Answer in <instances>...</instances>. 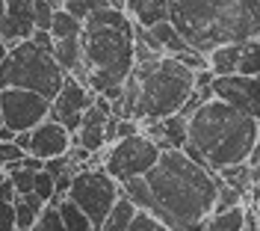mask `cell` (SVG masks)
I'll use <instances>...</instances> for the list:
<instances>
[{
    "instance_id": "6da1fadb",
    "label": "cell",
    "mask_w": 260,
    "mask_h": 231,
    "mask_svg": "<svg viewBox=\"0 0 260 231\" xmlns=\"http://www.w3.org/2000/svg\"><path fill=\"white\" fill-rule=\"evenodd\" d=\"M145 181L151 190L148 214L160 216L175 231H204L222 187L219 172L192 160L183 149H166Z\"/></svg>"
},
{
    "instance_id": "7a4b0ae2",
    "label": "cell",
    "mask_w": 260,
    "mask_h": 231,
    "mask_svg": "<svg viewBox=\"0 0 260 231\" xmlns=\"http://www.w3.org/2000/svg\"><path fill=\"white\" fill-rule=\"evenodd\" d=\"M260 139V122L237 110L222 98L207 101L189 119V146L186 154L198 163L219 172L222 166L245 163Z\"/></svg>"
},
{
    "instance_id": "3957f363",
    "label": "cell",
    "mask_w": 260,
    "mask_h": 231,
    "mask_svg": "<svg viewBox=\"0 0 260 231\" xmlns=\"http://www.w3.org/2000/svg\"><path fill=\"white\" fill-rule=\"evenodd\" d=\"M83 60L89 71V89L107 92L124 86L136 68V21L115 6H104L83 24Z\"/></svg>"
},
{
    "instance_id": "277c9868",
    "label": "cell",
    "mask_w": 260,
    "mask_h": 231,
    "mask_svg": "<svg viewBox=\"0 0 260 231\" xmlns=\"http://www.w3.org/2000/svg\"><path fill=\"white\" fill-rule=\"evenodd\" d=\"M195 92V71L178 56H160L133 68L124 83V98L115 104L118 119H169L180 113Z\"/></svg>"
},
{
    "instance_id": "5b68a950",
    "label": "cell",
    "mask_w": 260,
    "mask_h": 231,
    "mask_svg": "<svg viewBox=\"0 0 260 231\" xmlns=\"http://www.w3.org/2000/svg\"><path fill=\"white\" fill-rule=\"evenodd\" d=\"M65 68L56 63L50 50L39 48L32 39L12 45L9 56L0 66V89L18 86V89H32L45 98H56L65 83Z\"/></svg>"
},
{
    "instance_id": "8992f818",
    "label": "cell",
    "mask_w": 260,
    "mask_h": 231,
    "mask_svg": "<svg viewBox=\"0 0 260 231\" xmlns=\"http://www.w3.org/2000/svg\"><path fill=\"white\" fill-rule=\"evenodd\" d=\"M121 196H124L121 184L115 181L104 166H101V169H95V166L80 169V172L74 175L71 193H68V198H71V201H77L83 211L89 214V219L95 222L98 231L104 228L107 216L113 214V208L118 205V198H121Z\"/></svg>"
},
{
    "instance_id": "52a82bcc",
    "label": "cell",
    "mask_w": 260,
    "mask_h": 231,
    "mask_svg": "<svg viewBox=\"0 0 260 231\" xmlns=\"http://www.w3.org/2000/svg\"><path fill=\"white\" fill-rule=\"evenodd\" d=\"M162 149L145 136V133H136V136H121L118 142L107 146V160L104 169L113 175L118 184H127L133 178H145L154 166L160 163Z\"/></svg>"
},
{
    "instance_id": "ba28073f",
    "label": "cell",
    "mask_w": 260,
    "mask_h": 231,
    "mask_svg": "<svg viewBox=\"0 0 260 231\" xmlns=\"http://www.w3.org/2000/svg\"><path fill=\"white\" fill-rule=\"evenodd\" d=\"M0 107H3V125H9L15 133L32 131L45 119H50V98L32 89H18V86L0 89Z\"/></svg>"
},
{
    "instance_id": "9c48e42d",
    "label": "cell",
    "mask_w": 260,
    "mask_h": 231,
    "mask_svg": "<svg viewBox=\"0 0 260 231\" xmlns=\"http://www.w3.org/2000/svg\"><path fill=\"white\" fill-rule=\"evenodd\" d=\"M92 104H95V92L83 80H77L74 74H68L62 89H59V95L50 101V115L56 122H62L71 133H77L83 125V115H86V110Z\"/></svg>"
},
{
    "instance_id": "30bf717a",
    "label": "cell",
    "mask_w": 260,
    "mask_h": 231,
    "mask_svg": "<svg viewBox=\"0 0 260 231\" xmlns=\"http://www.w3.org/2000/svg\"><path fill=\"white\" fill-rule=\"evenodd\" d=\"M216 98L234 104L237 110L248 113L251 119L260 122V74H228L216 77L213 83Z\"/></svg>"
},
{
    "instance_id": "8fae6325",
    "label": "cell",
    "mask_w": 260,
    "mask_h": 231,
    "mask_svg": "<svg viewBox=\"0 0 260 231\" xmlns=\"http://www.w3.org/2000/svg\"><path fill=\"white\" fill-rule=\"evenodd\" d=\"M74 146V133L65 128L62 122H56L53 115L45 119L39 128H32V146L30 154L42 157V160H50V157H62L68 154Z\"/></svg>"
},
{
    "instance_id": "7c38bea8",
    "label": "cell",
    "mask_w": 260,
    "mask_h": 231,
    "mask_svg": "<svg viewBox=\"0 0 260 231\" xmlns=\"http://www.w3.org/2000/svg\"><path fill=\"white\" fill-rule=\"evenodd\" d=\"M6 9H3V21H0V36L18 45V42H27L36 33V0H3Z\"/></svg>"
},
{
    "instance_id": "4fadbf2b",
    "label": "cell",
    "mask_w": 260,
    "mask_h": 231,
    "mask_svg": "<svg viewBox=\"0 0 260 231\" xmlns=\"http://www.w3.org/2000/svg\"><path fill=\"white\" fill-rule=\"evenodd\" d=\"M107 122H110V115L104 113L101 107H89L86 115H83V125L80 131L74 133V146H86V149L92 151H104L110 142H107Z\"/></svg>"
},
{
    "instance_id": "5bb4252c",
    "label": "cell",
    "mask_w": 260,
    "mask_h": 231,
    "mask_svg": "<svg viewBox=\"0 0 260 231\" xmlns=\"http://www.w3.org/2000/svg\"><path fill=\"white\" fill-rule=\"evenodd\" d=\"M243 45L245 42H225V45H216V48L207 53L210 68L216 71V77H228V74H237V71H240Z\"/></svg>"
},
{
    "instance_id": "9a60e30c",
    "label": "cell",
    "mask_w": 260,
    "mask_h": 231,
    "mask_svg": "<svg viewBox=\"0 0 260 231\" xmlns=\"http://www.w3.org/2000/svg\"><path fill=\"white\" fill-rule=\"evenodd\" d=\"M124 3H127V15L142 27H154L157 21L169 18V0H124Z\"/></svg>"
},
{
    "instance_id": "2e32d148",
    "label": "cell",
    "mask_w": 260,
    "mask_h": 231,
    "mask_svg": "<svg viewBox=\"0 0 260 231\" xmlns=\"http://www.w3.org/2000/svg\"><path fill=\"white\" fill-rule=\"evenodd\" d=\"M151 33L157 36V42L162 45V50H166L169 56H178V53H183V50L192 48V45L180 36V30L169 21V18H166V21H157V24L151 27Z\"/></svg>"
},
{
    "instance_id": "e0dca14e",
    "label": "cell",
    "mask_w": 260,
    "mask_h": 231,
    "mask_svg": "<svg viewBox=\"0 0 260 231\" xmlns=\"http://www.w3.org/2000/svg\"><path fill=\"white\" fill-rule=\"evenodd\" d=\"M160 122L162 133H166V149H186L189 146V119L183 113H175L169 119H160Z\"/></svg>"
},
{
    "instance_id": "ac0fdd59",
    "label": "cell",
    "mask_w": 260,
    "mask_h": 231,
    "mask_svg": "<svg viewBox=\"0 0 260 231\" xmlns=\"http://www.w3.org/2000/svg\"><path fill=\"white\" fill-rule=\"evenodd\" d=\"M59 216H62L65 231H98L95 222L89 219V214L83 211L77 201H71V198H62L59 201Z\"/></svg>"
},
{
    "instance_id": "d6986e66",
    "label": "cell",
    "mask_w": 260,
    "mask_h": 231,
    "mask_svg": "<svg viewBox=\"0 0 260 231\" xmlns=\"http://www.w3.org/2000/svg\"><path fill=\"white\" fill-rule=\"evenodd\" d=\"M136 214H139V208H136L127 196H121L118 198V205L113 208V214L107 216V222H104V228L101 231H130Z\"/></svg>"
},
{
    "instance_id": "ffe728a7",
    "label": "cell",
    "mask_w": 260,
    "mask_h": 231,
    "mask_svg": "<svg viewBox=\"0 0 260 231\" xmlns=\"http://www.w3.org/2000/svg\"><path fill=\"white\" fill-rule=\"evenodd\" d=\"M245 225V205L231 208V211H219L207 219L204 231H243Z\"/></svg>"
},
{
    "instance_id": "44dd1931",
    "label": "cell",
    "mask_w": 260,
    "mask_h": 231,
    "mask_svg": "<svg viewBox=\"0 0 260 231\" xmlns=\"http://www.w3.org/2000/svg\"><path fill=\"white\" fill-rule=\"evenodd\" d=\"M50 33H53V39L83 36V21H80V18H74L68 9L56 6V15H53V24H50Z\"/></svg>"
},
{
    "instance_id": "7402d4cb",
    "label": "cell",
    "mask_w": 260,
    "mask_h": 231,
    "mask_svg": "<svg viewBox=\"0 0 260 231\" xmlns=\"http://www.w3.org/2000/svg\"><path fill=\"white\" fill-rule=\"evenodd\" d=\"M219 178L225 184H231V187H237L240 193H245L248 196V190H251V163L245 160V163H234V166H222L219 169Z\"/></svg>"
},
{
    "instance_id": "603a6c76",
    "label": "cell",
    "mask_w": 260,
    "mask_h": 231,
    "mask_svg": "<svg viewBox=\"0 0 260 231\" xmlns=\"http://www.w3.org/2000/svg\"><path fill=\"white\" fill-rule=\"evenodd\" d=\"M6 175L12 178L18 196L32 193V187H36V169H27V166H21V163H12V166H6Z\"/></svg>"
},
{
    "instance_id": "cb8c5ba5",
    "label": "cell",
    "mask_w": 260,
    "mask_h": 231,
    "mask_svg": "<svg viewBox=\"0 0 260 231\" xmlns=\"http://www.w3.org/2000/svg\"><path fill=\"white\" fill-rule=\"evenodd\" d=\"M237 74H260V39H251L243 45V60Z\"/></svg>"
},
{
    "instance_id": "d4e9b609",
    "label": "cell",
    "mask_w": 260,
    "mask_h": 231,
    "mask_svg": "<svg viewBox=\"0 0 260 231\" xmlns=\"http://www.w3.org/2000/svg\"><path fill=\"white\" fill-rule=\"evenodd\" d=\"M39 219H42V211H39V208H32L30 201L18 198V201H15V222H18V228L32 231L36 225H39Z\"/></svg>"
},
{
    "instance_id": "484cf974",
    "label": "cell",
    "mask_w": 260,
    "mask_h": 231,
    "mask_svg": "<svg viewBox=\"0 0 260 231\" xmlns=\"http://www.w3.org/2000/svg\"><path fill=\"white\" fill-rule=\"evenodd\" d=\"M245 205V193H240L237 187H231V184L222 181L219 187V198H216V211L213 214H219V211H231V208H240Z\"/></svg>"
},
{
    "instance_id": "4316f807",
    "label": "cell",
    "mask_w": 260,
    "mask_h": 231,
    "mask_svg": "<svg viewBox=\"0 0 260 231\" xmlns=\"http://www.w3.org/2000/svg\"><path fill=\"white\" fill-rule=\"evenodd\" d=\"M32 231H65L62 216H59V205L48 201V208L42 211V219H39V225H36Z\"/></svg>"
},
{
    "instance_id": "83f0119b",
    "label": "cell",
    "mask_w": 260,
    "mask_h": 231,
    "mask_svg": "<svg viewBox=\"0 0 260 231\" xmlns=\"http://www.w3.org/2000/svg\"><path fill=\"white\" fill-rule=\"evenodd\" d=\"M130 231H175V228H172V225H166L160 216L148 214V211H139L136 219H133V225H130Z\"/></svg>"
},
{
    "instance_id": "f1b7e54d",
    "label": "cell",
    "mask_w": 260,
    "mask_h": 231,
    "mask_svg": "<svg viewBox=\"0 0 260 231\" xmlns=\"http://www.w3.org/2000/svg\"><path fill=\"white\" fill-rule=\"evenodd\" d=\"M32 193H39L45 201H53V196H56V178L50 175L48 169H39V172H36V187H32Z\"/></svg>"
},
{
    "instance_id": "f546056e",
    "label": "cell",
    "mask_w": 260,
    "mask_h": 231,
    "mask_svg": "<svg viewBox=\"0 0 260 231\" xmlns=\"http://www.w3.org/2000/svg\"><path fill=\"white\" fill-rule=\"evenodd\" d=\"M27 157V151L18 146L15 139H9V142H0V166L6 169V166H12V163H21Z\"/></svg>"
},
{
    "instance_id": "4dcf8cb0",
    "label": "cell",
    "mask_w": 260,
    "mask_h": 231,
    "mask_svg": "<svg viewBox=\"0 0 260 231\" xmlns=\"http://www.w3.org/2000/svg\"><path fill=\"white\" fill-rule=\"evenodd\" d=\"M178 60H180L186 68H192V71H201V68L210 66L207 53H204V50H198V48H189V50H183V53H178Z\"/></svg>"
},
{
    "instance_id": "1f68e13d",
    "label": "cell",
    "mask_w": 260,
    "mask_h": 231,
    "mask_svg": "<svg viewBox=\"0 0 260 231\" xmlns=\"http://www.w3.org/2000/svg\"><path fill=\"white\" fill-rule=\"evenodd\" d=\"M15 205L12 201H0V231H15Z\"/></svg>"
},
{
    "instance_id": "d6a6232c",
    "label": "cell",
    "mask_w": 260,
    "mask_h": 231,
    "mask_svg": "<svg viewBox=\"0 0 260 231\" xmlns=\"http://www.w3.org/2000/svg\"><path fill=\"white\" fill-rule=\"evenodd\" d=\"M204 104H207V98H204V95H201V92H198V89H195L192 95H189V98H186V104H183V107H180V113L186 115V119H192V115L198 113V110H201V107H204Z\"/></svg>"
},
{
    "instance_id": "836d02e7",
    "label": "cell",
    "mask_w": 260,
    "mask_h": 231,
    "mask_svg": "<svg viewBox=\"0 0 260 231\" xmlns=\"http://www.w3.org/2000/svg\"><path fill=\"white\" fill-rule=\"evenodd\" d=\"M62 9H68L74 18H80L83 24H86V18L92 15V12H89V6H86V0H62Z\"/></svg>"
},
{
    "instance_id": "e575fe53",
    "label": "cell",
    "mask_w": 260,
    "mask_h": 231,
    "mask_svg": "<svg viewBox=\"0 0 260 231\" xmlns=\"http://www.w3.org/2000/svg\"><path fill=\"white\" fill-rule=\"evenodd\" d=\"M213 83H216V71L210 66L195 71V89H213Z\"/></svg>"
},
{
    "instance_id": "d590c367",
    "label": "cell",
    "mask_w": 260,
    "mask_h": 231,
    "mask_svg": "<svg viewBox=\"0 0 260 231\" xmlns=\"http://www.w3.org/2000/svg\"><path fill=\"white\" fill-rule=\"evenodd\" d=\"M9 50H12V45H9V42H6V39L0 36V66H3V60L9 56Z\"/></svg>"
},
{
    "instance_id": "8d00e7d4",
    "label": "cell",
    "mask_w": 260,
    "mask_h": 231,
    "mask_svg": "<svg viewBox=\"0 0 260 231\" xmlns=\"http://www.w3.org/2000/svg\"><path fill=\"white\" fill-rule=\"evenodd\" d=\"M9 139H15V131H12L9 125H3V128H0V142H9Z\"/></svg>"
},
{
    "instance_id": "74e56055",
    "label": "cell",
    "mask_w": 260,
    "mask_h": 231,
    "mask_svg": "<svg viewBox=\"0 0 260 231\" xmlns=\"http://www.w3.org/2000/svg\"><path fill=\"white\" fill-rule=\"evenodd\" d=\"M6 178H9V175H6V169H3V166H0V184L6 181Z\"/></svg>"
},
{
    "instance_id": "f35d334b",
    "label": "cell",
    "mask_w": 260,
    "mask_h": 231,
    "mask_svg": "<svg viewBox=\"0 0 260 231\" xmlns=\"http://www.w3.org/2000/svg\"><path fill=\"white\" fill-rule=\"evenodd\" d=\"M3 9H6V3H3V0H0V21H3Z\"/></svg>"
},
{
    "instance_id": "ab89813d",
    "label": "cell",
    "mask_w": 260,
    "mask_h": 231,
    "mask_svg": "<svg viewBox=\"0 0 260 231\" xmlns=\"http://www.w3.org/2000/svg\"><path fill=\"white\" fill-rule=\"evenodd\" d=\"M0 128H3V107H0Z\"/></svg>"
},
{
    "instance_id": "60d3db41",
    "label": "cell",
    "mask_w": 260,
    "mask_h": 231,
    "mask_svg": "<svg viewBox=\"0 0 260 231\" xmlns=\"http://www.w3.org/2000/svg\"><path fill=\"white\" fill-rule=\"evenodd\" d=\"M15 231H27V228H15Z\"/></svg>"
}]
</instances>
